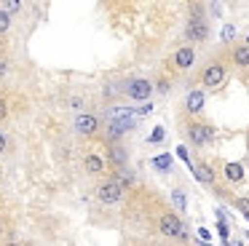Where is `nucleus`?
I'll return each mask as SVG.
<instances>
[{"mask_svg":"<svg viewBox=\"0 0 249 246\" xmlns=\"http://www.w3.org/2000/svg\"><path fill=\"white\" fill-rule=\"evenodd\" d=\"M190 19H188V27H185V37L193 43H204L209 37V21L204 16V5H190Z\"/></svg>","mask_w":249,"mask_h":246,"instance_id":"f257e3e1","label":"nucleus"},{"mask_svg":"<svg viewBox=\"0 0 249 246\" xmlns=\"http://www.w3.org/2000/svg\"><path fill=\"white\" fill-rule=\"evenodd\" d=\"M185 134H188V139L196 147H204V144L214 142V137H217L212 123H198V121H190L188 126H185Z\"/></svg>","mask_w":249,"mask_h":246,"instance_id":"f03ea898","label":"nucleus"},{"mask_svg":"<svg viewBox=\"0 0 249 246\" xmlns=\"http://www.w3.org/2000/svg\"><path fill=\"white\" fill-rule=\"evenodd\" d=\"M158 230H161L166 238H188V233H185V225H182V219L177 217V214H163L161 219H158Z\"/></svg>","mask_w":249,"mask_h":246,"instance_id":"7ed1b4c3","label":"nucleus"},{"mask_svg":"<svg viewBox=\"0 0 249 246\" xmlns=\"http://www.w3.org/2000/svg\"><path fill=\"white\" fill-rule=\"evenodd\" d=\"M225 78H228V70H225V64H220V62L206 64L204 72H201V83H204L206 88H217V86H222Z\"/></svg>","mask_w":249,"mask_h":246,"instance_id":"20e7f679","label":"nucleus"},{"mask_svg":"<svg viewBox=\"0 0 249 246\" xmlns=\"http://www.w3.org/2000/svg\"><path fill=\"white\" fill-rule=\"evenodd\" d=\"M124 94L129 96V99L145 102V99H150V94H153V83L145 80V78H134V80H129V83L124 86Z\"/></svg>","mask_w":249,"mask_h":246,"instance_id":"39448f33","label":"nucleus"},{"mask_svg":"<svg viewBox=\"0 0 249 246\" xmlns=\"http://www.w3.org/2000/svg\"><path fill=\"white\" fill-rule=\"evenodd\" d=\"M97 195H99L102 203H118L121 198H124V187H121L115 179H107V182H102V185L97 187Z\"/></svg>","mask_w":249,"mask_h":246,"instance_id":"423d86ee","label":"nucleus"},{"mask_svg":"<svg viewBox=\"0 0 249 246\" xmlns=\"http://www.w3.org/2000/svg\"><path fill=\"white\" fill-rule=\"evenodd\" d=\"M172 62H174V67H177V70H190L196 64V48L193 46L177 48V51H174V56H172Z\"/></svg>","mask_w":249,"mask_h":246,"instance_id":"0eeeda50","label":"nucleus"},{"mask_svg":"<svg viewBox=\"0 0 249 246\" xmlns=\"http://www.w3.org/2000/svg\"><path fill=\"white\" fill-rule=\"evenodd\" d=\"M75 131L81 134V137H94V134L99 131V121H97V115H78L75 118Z\"/></svg>","mask_w":249,"mask_h":246,"instance_id":"6e6552de","label":"nucleus"},{"mask_svg":"<svg viewBox=\"0 0 249 246\" xmlns=\"http://www.w3.org/2000/svg\"><path fill=\"white\" fill-rule=\"evenodd\" d=\"M107 163H113L115 169H126V163H129V153H126L121 144H110L107 147Z\"/></svg>","mask_w":249,"mask_h":246,"instance_id":"1a4fd4ad","label":"nucleus"},{"mask_svg":"<svg viewBox=\"0 0 249 246\" xmlns=\"http://www.w3.org/2000/svg\"><path fill=\"white\" fill-rule=\"evenodd\" d=\"M137 123H134V118H124V121H113L107 126V134H110V139H121L126 131H131Z\"/></svg>","mask_w":249,"mask_h":246,"instance_id":"9d476101","label":"nucleus"},{"mask_svg":"<svg viewBox=\"0 0 249 246\" xmlns=\"http://www.w3.org/2000/svg\"><path fill=\"white\" fill-rule=\"evenodd\" d=\"M204 102H206L204 91H190L188 99H185V110L188 112H201L204 110Z\"/></svg>","mask_w":249,"mask_h":246,"instance_id":"9b49d317","label":"nucleus"},{"mask_svg":"<svg viewBox=\"0 0 249 246\" xmlns=\"http://www.w3.org/2000/svg\"><path fill=\"white\" fill-rule=\"evenodd\" d=\"M190 171H193V176L198 182H204V185H214V171L209 169V163H196Z\"/></svg>","mask_w":249,"mask_h":246,"instance_id":"f8f14e48","label":"nucleus"},{"mask_svg":"<svg viewBox=\"0 0 249 246\" xmlns=\"http://www.w3.org/2000/svg\"><path fill=\"white\" fill-rule=\"evenodd\" d=\"M83 169H86L89 174H94V176H97V174H102V171H105V160L99 158V155L89 153V155H86V160H83Z\"/></svg>","mask_w":249,"mask_h":246,"instance_id":"ddd939ff","label":"nucleus"},{"mask_svg":"<svg viewBox=\"0 0 249 246\" xmlns=\"http://www.w3.org/2000/svg\"><path fill=\"white\" fill-rule=\"evenodd\" d=\"M231 59H233L236 67H249V46H236L231 53Z\"/></svg>","mask_w":249,"mask_h":246,"instance_id":"4468645a","label":"nucleus"},{"mask_svg":"<svg viewBox=\"0 0 249 246\" xmlns=\"http://www.w3.org/2000/svg\"><path fill=\"white\" fill-rule=\"evenodd\" d=\"M110 179H115L126 190V187H131V182H134V171L131 169H115V174L110 176Z\"/></svg>","mask_w":249,"mask_h":246,"instance_id":"2eb2a0df","label":"nucleus"},{"mask_svg":"<svg viewBox=\"0 0 249 246\" xmlns=\"http://www.w3.org/2000/svg\"><path fill=\"white\" fill-rule=\"evenodd\" d=\"M225 179L228 182H241L244 179V166L241 163H225Z\"/></svg>","mask_w":249,"mask_h":246,"instance_id":"dca6fc26","label":"nucleus"},{"mask_svg":"<svg viewBox=\"0 0 249 246\" xmlns=\"http://www.w3.org/2000/svg\"><path fill=\"white\" fill-rule=\"evenodd\" d=\"M153 166L158 171H169L172 169V155H158V158H153Z\"/></svg>","mask_w":249,"mask_h":246,"instance_id":"f3484780","label":"nucleus"},{"mask_svg":"<svg viewBox=\"0 0 249 246\" xmlns=\"http://www.w3.org/2000/svg\"><path fill=\"white\" fill-rule=\"evenodd\" d=\"M8 27H11V14H8V11H3V5H0V35H3V32H8Z\"/></svg>","mask_w":249,"mask_h":246,"instance_id":"a211bd4d","label":"nucleus"},{"mask_svg":"<svg viewBox=\"0 0 249 246\" xmlns=\"http://www.w3.org/2000/svg\"><path fill=\"white\" fill-rule=\"evenodd\" d=\"M172 201L177 206V211H185V193L182 190H172Z\"/></svg>","mask_w":249,"mask_h":246,"instance_id":"6ab92c4d","label":"nucleus"},{"mask_svg":"<svg viewBox=\"0 0 249 246\" xmlns=\"http://www.w3.org/2000/svg\"><path fill=\"white\" fill-rule=\"evenodd\" d=\"M3 11L17 14V11H22V3H19V0H6V3H3Z\"/></svg>","mask_w":249,"mask_h":246,"instance_id":"aec40b11","label":"nucleus"},{"mask_svg":"<svg viewBox=\"0 0 249 246\" xmlns=\"http://www.w3.org/2000/svg\"><path fill=\"white\" fill-rule=\"evenodd\" d=\"M217 233H220V238H222V241H231V233H228V225H225V222H220V219H217Z\"/></svg>","mask_w":249,"mask_h":246,"instance_id":"412c9836","label":"nucleus"},{"mask_svg":"<svg viewBox=\"0 0 249 246\" xmlns=\"http://www.w3.org/2000/svg\"><path fill=\"white\" fill-rule=\"evenodd\" d=\"M233 35H236V27H233V24H225V30H222V40L231 43V40H233Z\"/></svg>","mask_w":249,"mask_h":246,"instance_id":"4be33fe9","label":"nucleus"},{"mask_svg":"<svg viewBox=\"0 0 249 246\" xmlns=\"http://www.w3.org/2000/svg\"><path fill=\"white\" fill-rule=\"evenodd\" d=\"M177 158H182L185 160V163H188V169H193V160H190V155H188V150H185V147H177Z\"/></svg>","mask_w":249,"mask_h":246,"instance_id":"5701e85b","label":"nucleus"},{"mask_svg":"<svg viewBox=\"0 0 249 246\" xmlns=\"http://www.w3.org/2000/svg\"><path fill=\"white\" fill-rule=\"evenodd\" d=\"M238 209L244 211V217L249 219V198H238Z\"/></svg>","mask_w":249,"mask_h":246,"instance_id":"b1692460","label":"nucleus"},{"mask_svg":"<svg viewBox=\"0 0 249 246\" xmlns=\"http://www.w3.org/2000/svg\"><path fill=\"white\" fill-rule=\"evenodd\" d=\"M8 118V105H6V99H0V123Z\"/></svg>","mask_w":249,"mask_h":246,"instance_id":"393cba45","label":"nucleus"},{"mask_svg":"<svg viewBox=\"0 0 249 246\" xmlns=\"http://www.w3.org/2000/svg\"><path fill=\"white\" fill-rule=\"evenodd\" d=\"M161 139H163V128H161V126H158V128H156V131H153V134H150V142H161Z\"/></svg>","mask_w":249,"mask_h":246,"instance_id":"a878e982","label":"nucleus"},{"mask_svg":"<svg viewBox=\"0 0 249 246\" xmlns=\"http://www.w3.org/2000/svg\"><path fill=\"white\" fill-rule=\"evenodd\" d=\"M70 107H75V110H81V107H83V99H81V96H72V99H70Z\"/></svg>","mask_w":249,"mask_h":246,"instance_id":"bb28decb","label":"nucleus"},{"mask_svg":"<svg viewBox=\"0 0 249 246\" xmlns=\"http://www.w3.org/2000/svg\"><path fill=\"white\" fill-rule=\"evenodd\" d=\"M198 235H201V241H204V244H206V241L212 238V233H209V230H206V228H198Z\"/></svg>","mask_w":249,"mask_h":246,"instance_id":"cd10ccee","label":"nucleus"},{"mask_svg":"<svg viewBox=\"0 0 249 246\" xmlns=\"http://www.w3.org/2000/svg\"><path fill=\"white\" fill-rule=\"evenodd\" d=\"M6 147H8V142H6V134L0 131V155L6 153Z\"/></svg>","mask_w":249,"mask_h":246,"instance_id":"c85d7f7f","label":"nucleus"},{"mask_svg":"<svg viewBox=\"0 0 249 246\" xmlns=\"http://www.w3.org/2000/svg\"><path fill=\"white\" fill-rule=\"evenodd\" d=\"M158 91H163V94H166V91H169V80H158Z\"/></svg>","mask_w":249,"mask_h":246,"instance_id":"c756f323","label":"nucleus"},{"mask_svg":"<svg viewBox=\"0 0 249 246\" xmlns=\"http://www.w3.org/2000/svg\"><path fill=\"white\" fill-rule=\"evenodd\" d=\"M153 110V105H142L140 107V110H137V112H140V115H147V112H150Z\"/></svg>","mask_w":249,"mask_h":246,"instance_id":"7c9ffc66","label":"nucleus"},{"mask_svg":"<svg viewBox=\"0 0 249 246\" xmlns=\"http://www.w3.org/2000/svg\"><path fill=\"white\" fill-rule=\"evenodd\" d=\"M6 70H8V64L3 62V59H0V75H6Z\"/></svg>","mask_w":249,"mask_h":246,"instance_id":"2f4dec72","label":"nucleus"},{"mask_svg":"<svg viewBox=\"0 0 249 246\" xmlns=\"http://www.w3.org/2000/svg\"><path fill=\"white\" fill-rule=\"evenodd\" d=\"M3 230H6V225H3V219H0V238H3Z\"/></svg>","mask_w":249,"mask_h":246,"instance_id":"473e14b6","label":"nucleus"},{"mask_svg":"<svg viewBox=\"0 0 249 246\" xmlns=\"http://www.w3.org/2000/svg\"><path fill=\"white\" fill-rule=\"evenodd\" d=\"M3 246H22V244H17V241H8V244H3Z\"/></svg>","mask_w":249,"mask_h":246,"instance_id":"72a5a7b5","label":"nucleus"},{"mask_svg":"<svg viewBox=\"0 0 249 246\" xmlns=\"http://www.w3.org/2000/svg\"><path fill=\"white\" fill-rule=\"evenodd\" d=\"M244 46H249V35H247V43H244Z\"/></svg>","mask_w":249,"mask_h":246,"instance_id":"f704fd0d","label":"nucleus"},{"mask_svg":"<svg viewBox=\"0 0 249 246\" xmlns=\"http://www.w3.org/2000/svg\"><path fill=\"white\" fill-rule=\"evenodd\" d=\"M0 48H3V37H0Z\"/></svg>","mask_w":249,"mask_h":246,"instance_id":"c9c22d12","label":"nucleus"},{"mask_svg":"<svg viewBox=\"0 0 249 246\" xmlns=\"http://www.w3.org/2000/svg\"><path fill=\"white\" fill-rule=\"evenodd\" d=\"M247 235H249V233H247Z\"/></svg>","mask_w":249,"mask_h":246,"instance_id":"e433bc0d","label":"nucleus"}]
</instances>
